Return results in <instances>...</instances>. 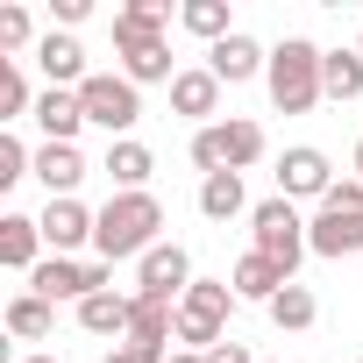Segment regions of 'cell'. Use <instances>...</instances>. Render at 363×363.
<instances>
[{
	"instance_id": "cell-1",
	"label": "cell",
	"mask_w": 363,
	"mask_h": 363,
	"mask_svg": "<svg viewBox=\"0 0 363 363\" xmlns=\"http://www.w3.org/2000/svg\"><path fill=\"white\" fill-rule=\"evenodd\" d=\"M157 228H164V207H157V193H114L107 207H100V228H93V250H100V264H121V257H150L157 250Z\"/></svg>"
},
{
	"instance_id": "cell-2",
	"label": "cell",
	"mask_w": 363,
	"mask_h": 363,
	"mask_svg": "<svg viewBox=\"0 0 363 363\" xmlns=\"http://www.w3.org/2000/svg\"><path fill=\"white\" fill-rule=\"evenodd\" d=\"M320 57H328V50H313L306 36H285V43L271 50V72H264V86H271L278 114H306V107L328 93V79H320Z\"/></svg>"
},
{
	"instance_id": "cell-3",
	"label": "cell",
	"mask_w": 363,
	"mask_h": 363,
	"mask_svg": "<svg viewBox=\"0 0 363 363\" xmlns=\"http://www.w3.org/2000/svg\"><path fill=\"white\" fill-rule=\"evenodd\" d=\"M228 313H235V285H228V278H193L186 299H178V342L207 356L214 342H228V335H221Z\"/></svg>"
},
{
	"instance_id": "cell-4",
	"label": "cell",
	"mask_w": 363,
	"mask_h": 363,
	"mask_svg": "<svg viewBox=\"0 0 363 363\" xmlns=\"http://www.w3.org/2000/svg\"><path fill=\"white\" fill-rule=\"evenodd\" d=\"M264 157V128L257 121H242V114H228V121H207L200 135H193V164L214 178V171H250Z\"/></svg>"
},
{
	"instance_id": "cell-5",
	"label": "cell",
	"mask_w": 363,
	"mask_h": 363,
	"mask_svg": "<svg viewBox=\"0 0 363 363\" xmlns=\"http://www.w3.org/2000/svg\"><path fill=\"white\" fill-rule=\"evenodd\" d=\"M250 235H257V257H271L285 278H292L299 257L313 250V242H306V221H299L292 200H257V207H250Z\"/></svg>"
},
{
	"instance_id": "cell-6",
	"label": "cell",
	"mask_w": 363,
	"mask_h": 363,
	"mask_svg": "<svg viewBox=\"0 0 363 363\" xmlns=\"http://www.w3.org/2000/svg\"><path fill=\"white\" fill-rule=\"evenodd\" d=\"M79 107H86V121H100L114 143H128V128L143 121V86L121 79V72H93V79L79 86Z\"/></svg>"
},
{
	"instance_id": "cell-7",
	"label": "cell",
	"mask_w": 363,
	"mask_h": 363,
	"mask_svg": "<svg viewBox=\"0 0 363 363\" xmlns=\"http://www.w3.org/2000/svg\"><path fill=\"white\" fill-rule=\"evenodd\" d=\"M328 193H335V164H328L313 143H299V150L278 157V200L299 207V200H328Z\"/></svg>"
},
{
	"instance_id": "cell-8",
	"label": "cell",
	"mask_w": 363,
	"mask_h": 363,
	"mask_svg": "<svg viewBox=\"0 0 363 363\" xmlns=\"http://www.w3.org/2000/svg\"><path fill=\"white\" fill-rule=\"evenodd\" d=\"M193 285V257L178 250V242H157L143 264H135V292H157V299H186Z\"/></svg>"
},
{
	"instance_id": "cell-9",
	"label": "cell",
	"mask_w": 363,
	"mask_h": 363,
	"mask_svg": "<svg viewBox=\"0 0 363 363\" xmlns=\"http://www.w3.org/2000/svg\"><path fill=\"white\" fill-rule=\"evenodd\" d=\"M207 72H214L221 86H242V79L271 72V50H264L257 36H242V29H235V36H221V43L207 50Z\"/></svg>"
},
{
	"instance_id": "cell-10",
	"label": "cell",
	"mask_w": 363,
	"mask_h": 363,
	"mask_svg": "<svg viewBox=\"0 0 363 363\" xmlns=\"http://www.w3.org/2000/svg\"><path fill=\"white\" fill-rule=\"evenodd\" d=\"M29 292H36V299H50V306H57V299H79V306H86V299H93V264L43 257V264L29 271Z\"/></svg>"
},
{
	"instance_id": "cell-11",
	"label": "cell",
	"mask_w": 363,
	"mask_h": 363,
	"mask_svg": "<svg viewBox=\"0 0 363 363\" xmlns=\"http://www.w3.org/2000/svg\"><path fill=\"white\" fill-rule=\"evenodd\" d=\"M306 242H313V257H363V214L320 207V214L306 221Z\"/></svg>"
},
{
	"instance_id": "cell-12",
	"label": "cell",
	"mask_w": 363,
	"mask_h": 363,
	"mask_svg": "<svg viewBox=\"0 0 363 363\" xmlns=\"http://www.w3.org/2000/svg\"><path fill=\"white\" fill-rule=\"evenodd\" d=\"M36 221H43V242H50L57 257H72V250H79V242H93V228H100V214H93V207H79V200H50Z\"/></svg>"
},
{
	"instance_id": "cell-13",
	"label": "cell",
	"mask_w": 363,
	"mask_h": 363,
	"mask_svg": "<svg viewBox=\"0 0 363 363\" xmlns=\"http://www.w3.org/2000/svg\"><path fill=\"white\" fill-rule=\"evenodd\" d=\"M36 65H43V79L50 86H65V93H79L93 72H86V50H79V36H65V29H50L43 43H36Z\"/></svg>"
},
{
	"instance_id": "cell-14",
	"label": "cell",
	"mask_w": 363,
	"mask_h": 363,
	"mask_svg": "<svg viewBox=\"0 0 363 363\" xmlns=\"http://www.w3.org/2000/svg\"><path fill=\"white\" fill-rule=\"evenodd\" d=\"M93 164L79 157V143H43L36 150V178L50 186V200H79V178H86Z\"/></svg>"
},
{
	"instance_id": "cell-15",
	"label": "cell",
	"mask_w": 363,
	"mask_h": 363,
	"mask_svg": "<svg viewBox=\"0 0 363 363\" xmlns=\"http://www.w3.org/2000/svg\"><path fill=\"white\" fill-rule=\"evenodd\" d=\"M36 128H43V143H79V128H86V107H79V93H65V86H43V93H36Z\"/></svg>"
},
{
	"instance_id": "cell-16",
	"label": "cell",
	"mask_w": 363,
	"mask_h": 363,
	"mask_svg": "<svg viewBox=\"0 0 363 363\" xmlns=\"http://www.w3.org/2000/svg\"><path fill=\"white\" fill-rule=\"evenodd\" d=\"M0 264L8 271H36L43 264V221L36 214H0Z\"/></svg>"
},
{
	"instance_id": "cell-17",
	"label": "cell",
	"mask_w": 363,
	"mask_h": 363,
	"mask_svg": "<svg viewBox=\"0 0 363 363\" xmlns=\"http://www.w3.org/2000/svg\"><path fill=\"white\" fill-rule=\"evenodd\" d=\"M214 107H221V79H214L207 65H193V72H178V79H171V114H186V121L207 128Z\"/></svg>"
},
{
	"instance_id": "cell-18",
	"label": "cell",
	"mask_w": 363,
	"mask_h": 363,
	"mask_svg": "<svg viewBox=\"0 0 363 363\" xmlns=\"http://www.w3.org/2000/svg\"><path fill=\"white\" fill-rule=\"evenodd\" d=\"M107 178H114V193H150V171H157V157L128 135V143H107V164H100Z\"/></svg>"
},
{
	"instance_id": "cell-19",
	"label": "cell",
	"mask_w": 363,
	"mask_h": 363,
	"mask_svg": "<svg viewBox=\"0 0 363 363\" xmlns=\"http://www.w3.org/2000/svg\"><path fill=\"white\" fill-rule=\"evenodd\" d=\"M228 285H235V299H257V306H271V299H278V292H285L292 278H285V271H278L271 257H257V250H250V257H242V264L228 271Z\"/></svg>"
},
{
	"instance_id": "cell-20",
	"label": "cell",
	"mask_w": 363,
	"mask_h": 363,
	"mask_svg": "<svg viewBox=\"0 0 363 363\" xmlns=\"http://www.w3.org/2000/svg\"><path fill=\"white\" fill-rule=\"evenodd\" d=\"M128 320H135V292H93L79 306V328L86 335H128Z\"/></svg>"
},
{
	"instance_id": "cell-21",
	"label": "cell",
	"mask_w": 363,
	"mask_h": 363,
	"mask_svg": "<svg viewBox=\"0 0 363 363\" xmlns=\"http://www.w3.org/2000/svg\"><path fill=\"white\" fill-rule=\"evenodd\" d=\"M200 214H207V221H235V214H250L242 171H214V178H200Z\"/></svg>"
},
{
	"instance_id": "cell-22",
	"label": "cell",
	"mask_w": 363,
	"mask_h": 363,
	"mask_svg": "<svg viewBox=\"0 0 363 363\" xmlns=\"http://www.w3.org/2000/svg\"><path fill=\"white\" fill-rule=\"evenodd\" d=\"M264 313H271V328H278V335H306L320 306H313V292H306V285L292 278V285H285V292H278V299H271Z\"/></svg>"
},
{
	"instance_id": "cell-23",
	"label": "cell",
	"mask_w": 363,
	"mask_h": 363,
	"mask_svg": "<svg viewBox=\"0 0 363 363\" xmlns=\"http://www.w3.org/2000/svg\"><path fill=\"white\" fill-rule=\"evenodd\" d=\"M178 29H193V36L214 50L221 36H235V22H228V0H186V8H178Z\"/></svg>"
},
{
	"instance_id": "cell-24",
	"label": "cell",
	"mask_w": 363,
	"mask_h": 363,
	"mask_svg": "<svg viewBox=\"0 0 363 363\" xmlns=\"http://www.w3.org/2000/svg\"><path fill=\"white\" fill-rule=\"evenodd\" d=\"M320 79H328V100H363V50H328Z\"/></svg>"
},
{
	"instance_id": "cell-25",
	"label": "cell",
	"mask_w": 363,
	"mask_h": 363,
	"mask_svg": "<svg viewBox=\"0 0 363 363\" xmlns=\"http://www.w3.org/2000/svg\"><path fill=\"white\" fill-rule=\"evenodd\" d=\"M8 335H15V342H43V335H50V299L15 292V299H8Z\"/></svg>"
},
{
	"instance_id": "cell-26",
	"label": "cell",
	"mask_w": 363,
	"mask_h": 363,
	"mask_svg": "<svg viewBox=\"0 0 363 363\" xmlns=\"http://www.w3.org/2000/svg\"><path fill=\"white\" fill-rule=\"evenodd\" d=\"M15 114H36V100H29V79L15 72V57H0V121H15Z\"/></svg>"
},
{
	"instance_id": "cell-27",
	"label": "cell",
	"mask_w": 363,
	"mask_h": 363,
	"mask_svg": "<svg viewBox=\"0 0 363 363\" xmlns=\"http://www.w3.org/2000/svg\"><path fill=\"white\" fill-rule=\"evenodd\" d=\"M22 178H36V157L22 150V135L0 128V186H22Z\"/></svg>"
},
{
	"instance_id": "cell-28",
	"label": "cell",
	"mask_w": 363,
	"mask_h": 363,
	"mask_svg": "<svg viewBox=\"0 0 363 363\" xmlns=\"http://www.w3.org/2000/svg\"><path fill=\"white\" fill-rule=\"evenodd\" d=\"M29 43V8H0V50H22Z\"/></svg>"
},
{
	"instance_id": "cell-29",
	"label": "cell",
	"mask_w": 363,
	"mask_h": 363,
	"mask_svg": "<svg viewBox=\"0 0 363 363\" xmlns=\"http://www.w3.org/2000/svg\"><path fill=\"white\" fill-rule=\"evenodd\" d=\"M320 207H349V214H363V178H335V193H328Z\"/></svg>"
},
{
	"instance_id": "cell-30",
	"label": "cell",
	"mask_w": 363,
	"mask_h": 363,
	"mask_svg": "<svg viewBox=\"0 0 363 363\" xmlns=\"http://www.w3.org/2000/svg\"><path fill=\"white\" fill-rule=\"evenodd\" d=\"M50 15L72 29V22H86V15H93V0H50Z\"/></svg>"
},
{
	"instance_id": "cell-31",
	"label": "cell",
	"mask_w": 363,
	"mask_h": 363,
	"mask_svg": "<svg viewBox=\"0 0 363 363\" xmlns=\"http://www.w3.org/2000/svg\"><path fill=\"white\" fill-rule=\"evenodd\" d=\"M207 363H257V356H250L242 342H214V349H207Z\"/></svg>"
},
{
	"instance_id": "cell-32",
	"label": "cell",
	"mask_w": 363,
	"mask_h": 363,
	"mask_svg": "<svg viewBox=\"0 0 363 363\" xmlns=\"http://www.w3.org/2000/svg\"><path fill=\"white\" fill-rule=\"evenodd\" d=\"M100 363H135V349H128V342H121V349H107V356H100Z\"/></svg>"
},
{
	"instance_id": "cell-33",
	"label": "cell",
	"mask_w": 363,
	"mask_h": 363,
	"mask_svg": "<svg viewBox=\"0 0 363 363\" xmlns=\"http://www.w3.org/2000/svg\"><path fill=\"white\" fill-rule=\"evenodd\" d=\"M171 363H207V356H200V349H178V356H171Z\"/></svg>"
},
{
	"instance_id": "cell-34",
	"label": "cell",
	"mask_w": 363,
	"mask_h": 363,
	"mask_svg": "<svg viewBox=\"0 0 363 363\" xmlns=\"http://www.w3.org/2000/svg\"><path fill=\"white\" fill-rule=\"evenodd\" d=\"M349 171H356V178H363V143H356V164H349Z\"/></svg>"
},
{
	"instance_id": "cell-35",
	"label": "cell",
	"mask_w": 363,
	"mask_h": 363,
	"mask_svg": "<svg viewBox=\"0 0 363 363\" xmlns=\"http://www.w3.org/2000/svg\"><path fill=\"white\" fill-rule=\"evenodd\" d=\"M22 363H57V356H22Z\"/></svg>"
},
{
	"instance_id": "cell-36",
	"label": "cell",
	"mask_w": 363,
	"mask_h": 363,
	"mask_svg": "<svg viewBox=\"0 0 363 363\" xmlns=\"http://www.w3.org/2000/svg\"><path fill=\"white\" fill-rule=\"evenodd\" d=\"M356 50H363V36H356Z\"/></svg>"
}]
</instances>
